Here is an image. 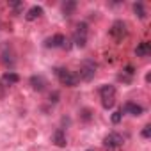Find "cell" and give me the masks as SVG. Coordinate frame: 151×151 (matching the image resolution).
<instances>
[{
    "label": "cell",
    "instance_id": "7",
    "mask_svg": "<svg viewBox=\"0 0 151 151\" xmlns=\"http://www.w3.org/2000/svg\"><path fill=\"white\" fill-rule=\"evenodd\" d=\"M109 34L116 39V41H123L126 36H128V25L123 22V20H117L112 23V27L109 29Z\"/></svg>",
    "mask_w": 151,
    "mask_h": 151
},
{
    "label": "cell",
    "instance_id": "13",
    "mask_svg": "<svg viewBox=\"0 0 151 151\" xmlns=\"http://www.w3.org/2000/svg\"><path fill=\"white\" fill-rule=\"evenodd\" d=\"M149 53H151V45H149V41H142V43L137 45V48H135V55H137V57H147Z\"/></svg>",
    "mask_w": 151,
    "mask_h": 151
},
{
    "label": "cell",
    "instance_id": "9",
    "mask_svg": "<svg viewBox=\"0 0 151 151\" xmlns=\"http://www.w3.org/2000/svg\"><path fill=\"white\" fill-rule=\"evenodd\" d=\"M29 84H30V87L36 91V93H43L45 89H46V78L45 77H41V75H32L30 77V80H29Z\"/></svg>",
    "mask_w": 151,
    "mask_h": 151
},
{
    "label": "cell",
    "instance_id": "14",
    "mask_svg": "<svg viewBox=\"0 0 151 151\" xmlns=\"http://www.w3.org/2000/svg\"><path fill=\"white\" fill-rule=\"evenodd\" d=\"M75 9H77V2L75 0H66L62 4V14L64 16H71L75 13Z\"/></svg>",
    "mask_w": 151,
    "mask_h": 151
},
{
    "label": "cell",
    "instance_id": "1",
    "mask_svg": "<svg viewBox=\"0 0 151 151\" xmlns=\"http://www.w3.org/2000/svg\"><path fill=\"white\" fill-rule=\"evenodd\" d=\"M96 71H98V64H96L93 59H86V60H82V64H80V68H78L77 77H78V80H82V82H91V80L96 77Z\"/></svg>",
    "mask_w": 151,
    "mask_h": 151
},
{
    "label": "cell",
    "instance_id": "12",
    "mask_svg": "<svg viewBox=\"0 0 151 151\" xmlns=\"http://www.w3.org/2000/svg\"><path fill=\"white\" fill-rule=\"evenodd\" d=\"M41 16H43V7H41V6H34V7H30V9L27 11L25 20H27V22H34V20H37V18H41Z\"/></svg>",
    "mask_w": 151,
    "mask_h": 151
},
{
    "label": "cell",
    "instance_id": "20",
    "mask_svg": "<svg viewBox=\"0 0 151 151\" xmlns=\"http://www.w3.org/2000/svg\"><path fill=\"white\" fill-rule=\"evenodd\" d=\"M6 93H7V86L0 80V100H4L6 98Z\"/></svg>",
    "mask_w": 151,
    "mask_h": 151
},
{
    "label": "cell",
    "instance_id": "8",
    "mask_svg": "<svg viewBox=\"0 0 151 151\" xmlns=\"http://www.w3.org/2000/svg\"><path fill=\"white\" fill-rule=\"evenodd\" d=\"M121 112H123V114H128V116H133V117H139V116L144 114V107L139 105V103H135V101H126V103L123 105Z\"/></svg>",
    "mask_w": 151,
    "mask_h": 151
},
{
    "label": "cell",
    "instance_id": "19",
    "mask_svg": "<svg viewBox=\"0 0 151 151\" xmlns=\"http://www.w3.org/2000/svg\"><path fill=\"white\" fill-rule=\"evenodd\" d=\"M142 137H144V139H149V137H151V124H146V126L142 128Z\"/></svg>",
    "mask_w": 151,
    "mask_h": 151
},
{
    "label": "cell",
    "instance_id": "21",
    "mask_svg": "<svg viewBox=\"0 0 151 151\" xmlns=\"http://www.w3.org/2000/svg\"><path fill=\"white\" fill-rule=\"evenodd\" d=\"M50 101H52V103H57V101H59V93H52V94H50Z\"/></svg>",
    "mask_w": 151,
    "mask_h": 151
},
{
    "label": "cell",
    "instance_id": "16",
    "mask_svg": "<svg viewBox=\"0 0 151 151\" xmlns=\"http://www.w3.org/2000/svg\"><path fill=\"white\" fill-rule=\"evenodd\" d=\"M133 11H135V14L140 18V20H144L146 18V9H144V6L139 2V4H133Z\"/></svg>",
    "mask_w": 151,
    "mask_h": 151
},
{
    "label": "cell",
    "instance_id": "15",
    "mask_svg": "<svg viewBox=\"0 0 151 151\" xmlns=\"http://www.w3.org/2000/svg\"><path fill=\"white\" fill-rule=\"evenodd\" d=\"M2 55H4V62H6V66H14V52H13L11 48H9V52H7V48L4 46Z\"/></svg>",
    "mask_w": 151,
    "mask_h": 151
},
{
    "label": "cell",
    "instance_id": "3",
    "mask_svg": "<svg viewBox=\"0 0 151 151\" xmlns=\"http://www.w3.org/2000/svg\"><path fill=\"white\" fill-rule=\"evenodd\" d=\"M100 100H101V107L105 110H110L116 105V87L110 84H103L100 87Z\"/></svg>",
    "mask_w": 151,
    "mask_h": 151
},
{
    "label": "cell",
    "instance_id": "5",
    "mask_svg": "<svg viewBox=\"0 0 151 151\" xmlns=\"http://www.w3.org/2000/svg\"><path fill=\"white\" fill-rule=\"evenodd\" d=\"M87 34H89V29H87V23L86 22H80L77 25V29H75L73 32V45L77 48H84L87 45Z\"/></svg>",
    "mask_w": 151,
    "mask_h": 151
},
{
    "label": "cell",
    "instance_id": "17",
    "mask_svg": "<svg viewBox=\"0 0 151 151\" xmlns=\"http://www.w3.org/2000/svg\"><path fill=\"white\" fill-rule=\"evenodd\" d=\"M94 117V114H93V110H89V109H82V112H80V119L82 121H86V123H89L91 119Z\"/></svg>",
    "mask_w": 151,
    "mask_h": 151
},
{
    "label": "cell",
    "instance_id": "22",
    "mask_svg": "<svg viewBox=\"0 0 151 151\" xmlns=\"http://www.w3.org/2000/svg\"><path fill=\"white\" fill-rule=\"evenodd\" d=\"M11 7H13V9H16V11H20V9L23 7V4H22V2H13V4H11Z\"/></svg>",
    "mask_w": 151,
    "mask_h": 151
},
{
    "label": "cell",
    "instance_id": "6",
    "mask_svg": "<svg viewBox=\"0 0 151 151\" xmlns=\"http://www.w3.org/2000/svg\"><path fill=\"white\" fill-rule=\"evenodd\" d=\"M45 46L46 48H64V50H69L71 48V41L64 34H53L52 37L45 39Z\"/></svg>",
    "mask_w": 151,
    "mask_h": 151
},
{
    "label": "cell",
    "instance_id": "10",
    "mask_svg": "<svg viewBox=\"0 0 151 151\" xmlns=\"http://www.w3.org/2000/svg\"><path fill=\"white\" fill-rule=\"evenodd\" d=\"M52 142H53L57 147H66L68 140H66V133H64L62 128H57V130L53 132V135H52Z\"/></svg>",
    "mask_w": 151,
    "mask_h": 151
},
{
    "label": "cell",
    "instance_id": "2",
    "mask_svg": "<svg viewBox=\"0 0 151 151\" xmlns=\"http://www.w3.org/2000/svg\"><path fill=\"white\" fill-rule=\"evenodd\" d=\"M53 71H55L57 80H59L62 86H66V87H77L78 82H80L75 71H69V69H66V68H55Z\"/></svg>",
    "mask_w": 151,
    "mask_h": 151
},
{
    "label": "cell",
    "instance_id": "11",
    "mask_svg": "<svg viewBox=\"0 0 151 151\" xmlns=\"http://www.w3.org/2000/svg\"><path fill=\"white\" fill-rule=\"evenodd\" d=\"M0 80H2L6 86H13V84H18V82H20V75L14 73V71H6Z\"/></svg>",
    "mask_w": 151,
    "mask_h": 151
},
{
    "label": "cell",
    "instance_id": "4",
    "mask_svg": "<svg viewBox=\"0 0 151 151\" xmlns=\"http://www.w3.org/2000/svg\"><path fill=\"white\" fill-rule=\"evenodd\" d=\"M124 146V137L117 132H110L109 135L103 137V147L105 151H117Z\"/></svg>",
    "mask_w": 151,
    "mask_h": 151
},
{
    "label": "cell",
    "instance_id": "18",
    "mask_svg": "<svg viewBox=\"0 0 151 151\" xmlns=\"http://www.w3.org/2000/svg\"><path fill=\"white\" fill-rule=\"evenodd\" d=\"M121 119H123V112H121V110H116V112L112 114V123L117 124V123H121Z\"/></svg>",
    "mask_w": 151,
    "mask_h": 151
}]
</instances>
